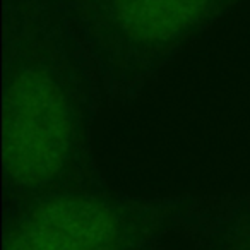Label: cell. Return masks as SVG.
<instances>
[{
  "mask_svg": "<svg viewBox=\"0 0 250 250\" xmlns=\"http://www.w3.org/2000/svg\"><path fill=\"white\" fill-rule=\"evenodd\" d=\"M103 106L86 60L48 40L12 45L4 69V212L57 192L108 187L93 129Z\"/></svg>",
  "mask_w": 250,
  "mask_h": 250,
  "instance_id": "6da1fadb",
  "label": "cell"
},
{
  "mask_svg": "<svg viewBox=\"0 0 250 250\" xmlns=\"http://www.w3.org/2000/svg\"><path fill=\"white\" fill-rule=\"evenodd\" d=\"M204 195L57 192L4 212V250H151L184 235Z\"/></svg>",
  "mask_w": 250,
  "mask_h": 250,
  "instance_id": "7a4b0ae2",
  "label": "cell"
},
{
  "mask_svg": "<svg viewBox=\"0 0 250 250\" xmlns=\"http://www.w3.org/2000/svg\"><path fill=\"white\" fill-rule=\"evenodd\" d=\"M184 236L190 250H250V190L204 195Z\"/></svg>",
  "mask_w": 250,
  "mask_h": 250,
  "instance_id": "3957f363",
  "label": "cell"
}]
</instances>
